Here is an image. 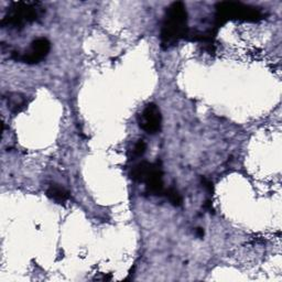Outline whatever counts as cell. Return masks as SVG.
<instances>
[{
  "label": "cell",
  "instance_id": "cell-1",
  "mask_svg": "<svg viewBox=\"0 0 282 282\" xmlns=\"http://www.w3.org/2000/svg\"><path fill=\"white\" fill-rule=\"evenodd\" d=\"M187 12L183 3H173L166 10L161 28L160 39L162 49H170L180 40L185 39L187 32Z\"/></svg>",
  "mask_w": 282,
  "mask_h": 282
},
{
  "label": "cell",
  "instance_id": "cell-2",
  "mask_svg": "<svg viewBox=\"0 0 282 282\" xmlns=\"http://www.w3.org/2000/svg\"><path fill=\"white\" fill-rule=\"evenodd\" d=\"M41 3L37 2H16L12 3L2 20L3 28L20 30L25 24L39 21L44 15Z\"/></svg>",
  "mask_w": 282,
  "mask_h": 282
},
{
  "label": "cell",
  "instance_id": "cell-3",
  "mask_svg": "<svg viewBox=\"0 0 282 282\" xmlns=\"http://www.w3.org/2000/svg\"><path fill=\"white\" fill-rule=\"evenodd\" d=\"M265 18L264 12L257 7L245 5L237 2H223L216 5L215 15V26L216 29L223 26L230 20L239 21L258 22Z\"/></svg>",
  "mask_w": 282,
  "mask_h": 282
},
{
  "label": "cell",
  "instance_id": "cell-4",
  "mask_svg": "<svg viewBox=\"0 0 282 282\" xmlns=\"http://www.w3.org/2000/svg\"><path fill=\"white\" fill-rule=\"evenodd\" d=\"M51 51V42L45 38H39L35 40L23 53L19 51L11 52V59L18 62L26 64H38L44 60Z\"/></svg>",
  "mask_w": 282,
  "mask_h": 282
},
{
  "label": "cell",
  "instance_id": "cell-5",
  "mask_svg": "<svg viewBox=\"0 0 282 282\" xmlns=\"http://www.w3.org/2000/svg\"><path fill=\"white\" fill-rule=\"evenodd\" d=\"M138 123L140 128L146 132L154 135L161 130V124H162V116L159 107L156 104H148L138 117Z\"/></svg>",
  "mask_w": 282,
  "mask_h": 282
},
{
  "label": "cell",
  "instance_id": "cell-6",
  "mask_svg": "<svg viewBox=\"0 0 282 282\" xmlns=\"http://www.w3.org/2000/svg\"><path fill=\"white\" fill-rule=\"evenodd\" d=\"M144 183H146L147 192L151 194V195H162V194H164L165 190L163 187V171L159 162L153 163L149 176L147 177Z\"/></svg>",
  "mask_w": 282,
  "mask_h": 282
},
{
  "label": "cell",
  "instance_id": "cell-7",
  "mask_svg": "<svg viewBox=\"0 0 282 282\" xmlns=\"http://www.w3.org/2000/svg\"><path fill=\"white\" fill-rule=\"evenodd\" d=\"M153 163L147 162V161H143V162L138 163L137 165L133 166V169L131 170L130 177L133 181L136 182H145L147 177L149 176V173L152 169Z\"/></svg>",
  "mask_w": 282,
  "mask_h": 282
},
{
  "label": "cell",
  "instance_id": "cell-8",
  "mask_svg": "<svg viewBox=\"0 0 282 282\" xmlns=\"http://www.w3.org/2000/svg\"><path fill=\"white\" fill-rule=\"evenodd\" d=\"M46 195H48L49 199L55 201L59 204H63L66 201L70 200V192L68 190H65L64 187L57 184H52L49 189L46 190Z\"/></svg>",
  "mask_w": 282,
  "mask_h": 282
},
{
  "label": "cell",
  "instance_id": "cell-9",
  "mask_svg": "<svg viewBox=\"0 0 282 282\" xmlns=\"http://www.w3.org/2000/svg\"><path fill=\"white\" fill-rule=\"evenodd\" d=\"M7 105H8V109H10V111L13 114H18L25 108L28 103H26L24 96L15 93L9 94L8 97H7Z\"/></svg>",
  "mask_w": 282,
  "mask_h": 282
},
{
  "label": "cell",
  "instance_id": "cell-10",
  "mask_svg": "<svg viewBox=\"0 0 282 282\" xmlns=\"http://www.w3.org/2000/svg\"><path fill=\"white\" fill-rule=\"evenodd\" d=\"M164 194L173 206H181L183 204L182 196H181L180 192L177 189H174V187H170V189L165 190Z\"/></svg>",
  "mask_w": 282,
  "mask_h": 282
},
{
  "label": "cell",
  "instance_id": "cell-11",
  "mask_svg": "<svg viewBox=\"0 0 282 282\" xmlns=\"http://www.w3.org/2000/svg\"><path fill=\"white\" fill-rule=\"evenodd\" d=\"M147 150V144L144 140H138V143L133 146V149L131 152V160H136L140 157H143Z\"/></svg>",
  "mask_w": 282,
  "mask_h": 282
},
{
  "label": "cell",
  "instance_id": "cell-12",
  "mask_svg": "<svg viewBox=\"0 0 282 282\" xmlns=\"http://www.w3.org/2000/svg\"><path fill=\"white\" fill-rule=\"evenodd\" d=\"M201 181H202V184L204 186V189L212 195V194L214 193V184H213L212 181H210L209 179H206V178H202V179H201Z\"/></svg>",
  "mask_w": 282,
  "mask_h": 282
},
{
  "label": "cell",
  "instance_id": "cell-13",
  "mask_svg": "<svg viewBox=\"0 0 282 282\" xmlns=\"http://www.w3.org/2000/svg\"><path fill=\"white\" fill-rule=\"evenodd\" d=\"M196 236L200 237V238H203V236H204V230H203V228H201V227L196 228Z\"/></svg>",
  "mask_w": 282,
  "mask_h": 282
},
{
  "label": "cell",
  "instance_id": "cell-14",
  "mask_svg": "<svg viewBox=\"0 0 282 282\" xmlns=\"http://www.w3.org/2000/svg\"><path fill=\"white\" fill-rule=\"evenodd\" d=\"M203 207L205 210H209V211H212V202L211 201H206V202L204 203Z\"/></svg>",
  "mask_w": 282,
  "mask_h": 282
}]
</instances>
